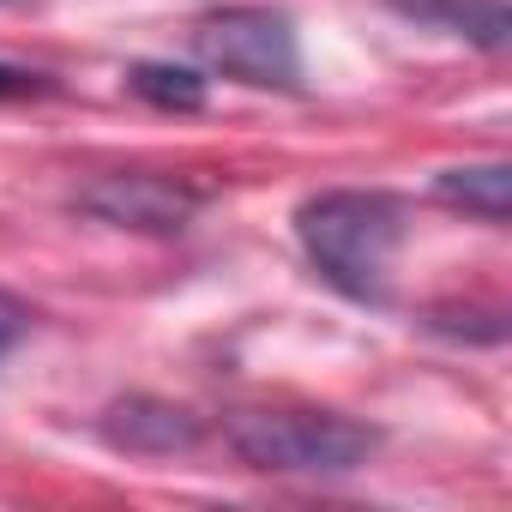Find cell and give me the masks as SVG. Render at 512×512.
Here are the masks:
<instances>
[{
    "mask_svg": "<svg viewBox=\"0 0 512 512\" xmlns=\"http://www.w3.org/2000/svg\"><path fill=\"white\" fill-rule=\"evenodd\" d=\"M404 235H410L404 199L380 187H332L296 211V241L308 253V266L350 302L392 296V266Z\"/></svg>",
    "mask_w": 512,
    "mask_h": 512,
    "instance_id": "cell-1",
    "label": "cell"
},
{
    "mask_svg": "<svg viewBox=\"0 0 512 512\" xmlns=\"http://www.w3.org/2000/svg\"><path fill=\"white\" fill-rule=\"evenodd\" d=\"M380 428L338 410H247L229 422L241 464L266 476H356L380 452Z\"/></svg>",
    "mask_w": 512,
    "mask_h": 512,
    "instance_id": "cell-2",
    "label": "cell"
},
{
    "mask_svg": "<svg viewBox=\"0 0 512 512\" xmlns=\"http://www.w3.org/2000/svg\"><path fill=\"white\" fill-rule=\"evenodd\" d=\"M193 55L247 85V91H296L302 85V37L278 7H223L193 25Z\"/></svg>",
    "mask_w": 512,
    "mask_h": 512,
    "instance_id": "cell-3",
    "label": "cell"
},
{
    "mask_svg": "<svg viewBox=\"0 0 512 512\" xmlns=\"http://www.w3.org/2000/svg\"><path fill=\"white\" fill-rule=\"evenodd\" d=\"M73 205L97 223H115V229H139V235H181L199 211V193L187 181H169V175H151V169H115V175H97L73 193Z\"/></svg>",
    "mask_w": 512,
    "mask_h": 512,
    "instance_id": "cell-4",
    "label": "cell"
},
{
    "mask_svg": "<svg viewBox=\"0 0 512 512\" xmlns=\"http://www.w3.org/2000/svg\"><path fill=\"white\" fill-rule=\"evenodd\" d=\"M103 440L121 446V452H151V458H163V452L193 446V440H199V422H193L181 404L127 398V404H115V410L103 416Z\"/></svg>",
    "mask_w": 512,
    "mask_h": 512,
    "instance_id": "cell-5",
    "label": "cell"
},
{
    "mask_svg": "<svg viewBox=\"0 0 512 512\" xmlns=\"http://www.w3.org/2000/svg\"><path fill=\"white\" fill-rule=\"evenodd\" d=\"M392 13L428 25V31H446V37H464L476 49H506V0H386Z\"/></svg>",
    "mask_w": 512,
    "mask_h": 512,
    "instance_id": "cell-6",
    "label": "cell"
},
{
    "mask_svg": "<svg viewBox=\"0 0 512 512\" xmlns=\"http://www.w3.org/2000/svg\"><path fill=\"white\" fill-rule=\"evenodd\" d=\"M434 193L458 211H476L482 223H506L512 211V169L506 163H470V169H446L434 181Z\"/></svg>",
    "mask_w": 512,
    "mask_h": 512,
    "instance_id": "cell-7",
    "label": "cell"
},
{
    "mask_svg": "<svg viewBox=\"0 0 512 512\" xmlns=\"http://www.w3.org/2000/svg\"><path fill=\"white\" fill-rule=\"evenodd\" d=\"M127 85H133V97H145L157 109H181V115L205 109V79L193 67H175V61H139L127 73Z\"/></svg>",
    "mask_w": 512,
    "mask_h": 512,
    "instance_id": "cell-8",
    "label": "cell"
},
{
    "mask_svg": "<svg viewBox=\"0 0 512 512\" xmlns=\"http://www.w3.org/2000/svg\"><path fill=\"white\" fill-rule=\"evenodd\" d=\"M43 91H55L43 73H31V67H0V97H43Z\"/></svg>",
    "mask_w": 512,
    "mask_h": 512,
    "instance_id": "cell-9",
    "label": "cell"
},
{
    "mask_svg": "<svg viewBox=\"0 0 512 512\" xmlns=\"http://www.w3.org/2000/svg\"><path fill=\"white\" fill-rule=\"evenodd\" d=\"M25 326H31V314H25V302H13L7 290H0V356H7L19 338H25Z\"/></svg>",
    "mask_w": 512,
    "mask_h": 512,
    "instance_id": "cell-10",
    "label": "cell"
},
{
    "mask_svg": "<svg viewBox=\"0 0 512 512\" xmlns=\"http://www.w3.org/2000/svg\"><path fill=\"white\" fill-rule=\"evenodd\" d=\"M0 7H19V0H0Z\"/></svg>",
    "mask_w": 512,
    "mask_h": 512,
    "instance_id": "cell-11",
    "label": "cell"
}]
</instances>
